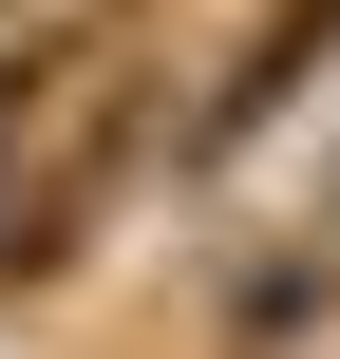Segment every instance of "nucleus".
<instances>
[{
  "mask_svg": "<svg viewBox=\"0 0 340 359\" xmlns=\"http://www.w3.org/2000/svg\"><path fill=\"white\" fill-rule=\"evenodd\" d=\"M151 38H170V0H57V19H19V57H0V189L57 170L76 133H114L151 95Z\"/></svg>",
  "mask_w": 340,
  "mask_h": 359,
  "instance_id": "1",
  "label": "nucleus"
},
{
  "mask_svg": "<svg viewBox=\"0 0 340 359\" xmlns=\"http://www.w3.org/2000/svg\"><path fill=\"white\" fill-rule=\"evenodd\" d=\"M151 95H170V76H151ZM151 95H132L114 133H76L57 170H19V189H0V284H76V265H95V227H114V189H132V170H151V133H170Z\"/></svg>",
  "mask_w": 340,
  "mask_h": 359,
  "instance_id": "2",
  "label": "nucleus"
},
{
  "mask_svg": "<svg viewBox=\"0 0 340 359\" xmlns=\"http://www.w3.org/2000/svg\"><path fill=\"white\" fill-rule=\"evenodd\" d=\"M303 76H340V0H265V19L227 38V76H208L189 151H265V133L303 114Z\"/></svg>",
  "mask_w": 340,
  "mask_h": 359,
  "instance_id": "3",
  "label": "nucleus"
}]
</instances>
